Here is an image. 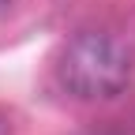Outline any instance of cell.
Wrapping results in <instances>:
<instances>
[{"instance_id": "cell-3", "label": "cell", "mask_w": 135, "mask_h": 135, "mask_svg": "<svg viewBox=\"0 0 135 135\" xmlns=\"http://www.w3.org/2000/svg\"><path fill=\"white\" fill-rule=\"evenodd\" d=\"M8 4H11V0H0V11H4V8H8Z\"/></svg>"}, {"instance_id": "cell-2", "label": "cell", "mask_w": 135, "mask_h": 135, "mask_svg": "<svg viewBox=\"0 0 135 135\" xmlns=\"http://www.w3.org/2000/svg\"><path fill=\"white\" fill-rule=\"evenodd\" d=\"M0 135H8V120H0Z\"/></svg>"}, {"instance_id": "cell-1", "label": "cell", "mask_w": 135, "mask_h": 135, "mask_svg": "<svg viewBox=\"0 0 135 135\" xmlns=\"http://www.w3.org/2000/svg\"><path fill=\"white\" fill-rule=\"evenodd\" d=\"M135 71V49L109 30H79L56 56L60 86L79 101L116 98Z\"/></svg>"}]
</instances>
